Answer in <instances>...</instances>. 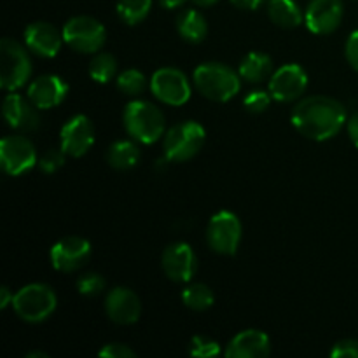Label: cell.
Returning a JSON list of instances; mask_svg holds the SVG:
<instances>
[{
    "instance_id": "cell-41",
    "label": "cell",
    "mask_w": 358,
    "mask_h": 358,
    "mask_svg": "<svg viewBox=\"0 0 358 358\" xmlns=\"http://www.w3.org/2000/svg\"><path fill=\"white\" fill-rule=\"evenodd\" d=\"M27 358H49V355L44 352H30L27 355Z\"/></svg>"
},
{
    "instance_id": "cell-30",
    "label": "cell",
    "mask_w": 358,
    "mask_h": 358,
    "mask_svg": "<svg viewBox=\"0 0 358 358\" xmlns=\"http://www.w3.org/2000/svg\"><path fill=\"white\" fill-rule=\"evenodd\" d=\"M103 289H105L103 276L96 275V273H86V275H83L79 280H77V290H79L80 296L94 297L98 296V294L103 292Z\"/></svg>"
},
{
    "instance_id": "cell-18",
    "label": "cell",
    "mask_w": 358,
    "mask_h": 358,
    "mask_svg": "<svg viewBox=\"0 0 358 358\" xmlns=\"http://www.w3.org/2000/svg\"><path fill=\"white\" fill-rule=\"evenodd\" d=\"M63 34L48 21H35L24 28V44L42 58H55L62 48Z\"/></svg>"
},
{
    "instance_id": "cell-20",
    "label": "cell",
    "mask_w": 358,
    "mask_h": 358,
    "mask_svg": "<svg viewBox=\"0 0 358 358\" xmlns=\"http://www.w3.org/2000/svg\"><path fill=\"white\" fill-rule=\"evenodd\" d=\"M271 353L269 338L261 331H243L231 339L226 348L227 358H266Z\"/></svg>"
},
{
    "instance_id": "cell-32",
    "label": "cell",
    "mask_w": 358,
    "mask_h": 358,
    "mask_svg": "<svg viewBox=\"0 0 358 358\" xmlns=\"http://www.w3.org/2000/svg\"><path fill=\"white\" fill-rule=\"evenodd\" d=\"M269 103H271V94L266 91H252L243 100L245 108L250 114H262L264 110H268Z\"/></svg>"
},
{
    "instance_id": "cell-34",
    "label": "cell",
    "mask_w": 358,
    "mask_h": 358,
    "mask_svg": "<svg viewBox=\"0 0 358 358\" xmlns=\"http://www.w3.org/2000/svg\"><path fill=\"white\" fill-rule=\"evenodd\" d=\"M331 357L334 358H358V341L355 339H345L334 345Z\"/></svg>"
},
{
    "instance_id": "cell-6",
    "label": "cell",
    "mask_w": 358,
    "mask_h": 358,
    "mask_svg": "<svg viewBox=\"0 0 358 358\" xmlns=\"http://www.w3.org/2000/svg\"><path fill=\"white\" fill-rule=\"evenodd\" d=\"M0 86L6 91H16L27 84L31 73V62L27 49L9 37L0 41Z\"/></svg>"
},
{
    "instance_id": "cell-37",
    "label": "cell",
    "mask_w": 358,
    "mask_h": 358,
    "mask_svg": "<svg viewBox=\"0 0 358 358\" xmlns=\"http://www.w3.org/2000/svg\"><path fill=\"white\" fill-rule=\"evenodd\" d=\"M348 135H350V138H352L353 145H355L358 149V112H357V114H353L352 117H350Z\"/></svg>"
},
{
    "instance_id": "cell-26",
    "label": "cell",
    "mask_w": 358,
    "mask_h": 358,
    "mask_svg": "<svg viewBox=\"0 0 358 358\" xmlns=\"http://www.w3.org/2000/svg\"><path fill=\"white\" fill-rule=\"evenodd\" d=\"M150 7L152 0H117L115 9L126 24H138L149 16Z\"/></svg>"
},
{
    "instance_id": "cell-29",
    "label": "cell",
    "mask_w": 358,
    "mask_h": 358,
    "mask_svg": "<svg viewBox=\"0 0 358 358\" xmlns=\"http://www.w3.org/2000/svg\"><path fill=\"white\" fill-rule=\"evenodd\" d=\"M189 353L196 358H213L220 353V346L213 339L194 336L189 343Z\"/></svg>"
},
{
    "instance_id": "cell-23",
    "label": "cell",
    "mask_w": 358,
    "mask_h": 358,
    "mask_svg": "<svg viewBox=\"0 0 358 358\" xmlns=\"http://www.w3.org/2000/svg\"><path fill=\"white\" fill-rule=\"evenodd\" d=\"M268 14L282 28H296L303 23V10L294 0H269Z\"/></svg>"
},
{
    "instance_id": "cell-25",
    "label": "cell",
    "mask_w": 358,
    "mask_h": 358,
    "mask_svg": "<svg viewBox=\"0 0 358 358\" xmlns=\"http://www.w3.org/2000/svg\"><path fill=\"white\" fill-rule=\"evenodd\" d=\"M215 296H213L212 289L206 287L205 283H192V285L185 287L182 292V303L194 311H205L212 308Z\"/></svg>"
},
{
    "instance_id": "cell-21",
    "label": "cell",
    "mask_w": 358,
    "mask_h": 358,
    "mask_svg": "<svg viewBox=\"0 0 358 358\" xmlns=\"http://www.w3.org/2000/svg\"><path fill=\"white\" fill-rule=\"evenodd\" d=\"M177 30L184 41L191 44H199L208 34V23L205 16L196 9H187L177 17Z\"/></svg>"
},
{
    "instance_id": "cell-35",
    "label": "cell",
    "mask_w": 358,
    "mask_h": 358,
    "mask_svg": "<svg viewBox=\"0 0 358 358\" xmlns=\"http://www.w3.org/2000/svg\"><path fill=\"white\" fill-rule=\"evenodd\" d=\"M346 59L358 72V30L353 31L348 41H346Z\"/></svg>"
},
{
    "instance_id": "cell-17",
    "label": "cell",
    "mask_w": 358,
    "mask_h": 358,
    "mask_svg": "<svg viewBox=\"0 0 358 358\" xmlns=\"http://www.w3.org/2000/svg\"><path fill=\"white\" fill-rule=\"evenodd\" d=\"M105 311L115 324L131 325L140 318L142 303L133 290L126 289V287H115L112 292H108L107 301H105Z\"/></svg>"
},
{
    "instance_id": "cell-38",
    "label": "cell",
    "mask_w": 358,
    "mask_h": 358,
    "mask_svg": "<svg viewBox=\"0 0 358 358\" xmlns=\"http://www.w3.org/2000/svg\"><path fill=\"white\" fill-rule=\"evenodd\" d=\"M13 294H10V290L7 289V287H2L0 289V308H6L7 304H13Z\"/></svg>"
},
{
    "instance_id": "cell-7",
    "label": "cell",
    "mask_w": 358,
    "mask_h": 358,
    "mask_svg": "<svg viewBox=\"0 0 358 358\" xmlns=\"http://www.w3.org/2000/svg\"><path fill=\"white\" fill-rule=\"evenodd\" d=\"M63 41L77 52H98L107 41L105 27L91 16H76L65 23Z\"/></svg>"
},
{
    "instance_id": "cell-3",
    "label": "cell",
    "mask_w": 358,
    "mask_h": 358,
    "mask_svg": "<svg viewBox=\"0 0 358 358\" xmlns=\"http://www.w3.org/2000/svg\"><path fill=\"white\" fill-rule=\"evenodd\" d=\"M124 126L126 131L142 143H154L164 135L166 121L164 115L156 105L150 101L135 100L126 105L124 108Z\"/></svg>"
},
{
    "instance_id": "cell-28",
    "label": "cell",
    "mask_w": 358,
    "mask_h": 358,
    "mask_svg": "<svg viewBox=\"0 0 358 358\" xmlns=\"http://www.w3.org/2000/svg\"><path fill=\"white\" fill-rule=\"evenodd\" d=\"M147 79L140 70L129 69L117 77V90L128 96H138L145 91Z\"/></svg>"
},
{
    "instance_id": "cell-8",
    "label": "cell",
    "mask_w": 358,
    "mask_h": 358,
    "mask_svg": "<svg viewBox=\"0 0 358 358\" xmlns=\"http://www.w3.org/2000/svg\"><path fill=\"white\" fill-rule=\"evenodd\" d=\"M208 245L213 252L222 255H234L241 240V222L233 212L222 210L210 219Z\"/></svg>"
},
{
    "instance_id": "cell-24",
    "label": "cell",
    "mask_w": 358,
    "mask_h": 358,
    "mask_svg": "<svg viewBox=\"0 0 358 358\" xmlns=\"http://www.w3.org/2000/svg\"><path fill=\"white\" fill-rule=\"evenodd\" d=\"M140 149L135 142L119 140L107 150V163L115 170H131L138 164Z\"/></svg>"
},
{
    "instance_id": "cell-5",
    "label": "cell",
    "mask_w": 358,
    "mask_h": 358,
    "mask_svg": "<svg viewBox=\"0 0 358 358\" xmlns=\"http://www.w3.org/2000/svg\"><path fill=\"white\" fill-rule=\"evenodd\" d=\"M206 140L205 128L194 121L178 122L164 135V156L173 163L192 159L203 149Z\"/></svg>"
},
{
    "instance_id": "cell-10",
    "label": "cell",
    "mask_w": 358,
    "mask_h": 358,
    "mask_svg": "<svg viewBox=\"0 0 358 358\" xmlns=\"http://www.w3.org/2000/svg\"><path fill=\"white\" fill-rule=\"evenodd\" d=\"M0 163L6 173L17 177L37 164V150L27 136H6L0 142Z\"/></svg>"
},
{
    "instance_id": "cell-4",
    "label": "cell",
    "mask_w": 358,
    "mask_h": 358,
    "mask_svg": "<svg viewBox=\"0 0 358 358\" xmlns=\"http://www.w3.org/2000/svg\"><path fill=\"white\" fill-rule=\"evenodd\" d=\"M56 294L52 292L51 287L44 283H31V285L23 287L13 297V308L17 317L28 324H38L44 322L56 310Z\"/></svg>"
},
{
    "instance_id": "cell-40",
    "label": "cell",
    "mask_w": 358,
    "mask_h": 358,
    "mask_svg": "<svg viewBox=\"0 0 358 358\" xmlns=\"http://www.w3.org/2000/svg\"><path fill=\"white\" fill-rule=\"evenodd\" d=\"M192 2L199 7H210V6H213V3L219 2V0H192Z\"/></svg>"
},
{
    "instance_id": "cell-31",
    "label": "cell",
    "mask_w": 358,
    "mask_h": 358,
    "mask_svg": "<svg viewBox=\"0 0 358 358\" xmlns=\"http://www.w3.org/2000/svg\"><path fill=\"white\" fill-rule=\"evenodd\" d=\"M65 156L63 149H49L42 154L41 161H38V168H41L44 173H55L59 168L65 164Z\"/></svg>"
},
{
    "instance_id": "cell-2",
    "label": "cell",
    "mask_w": 358,
    "mask_h": 358,
    "mask_svg": "<svg viewBox=\"0 0 358 358\" xmlns=\"http://www.w3.org/2000/svg\"><path fill=\"white\" fill-rule=\"evenodd\" d=\"M240 77L222 63H203L194 70V84L199 93L212 101H229L240 91Z\"/></svg>"
},
{
    "instance_id": "cell-36",
    "label": "cell",
    "mask_w": 358,
    "mask_h": 358,
    "mask_svg": "<svg viewBox=\"0 0 358 358\" xmlns=\"http://www.w3.org/2000/svg\"><path fill=\"white\" fill-rule=\"evenodd\" d=\"M266 0H231V3L240 9H247V10H255L264 3Z\"/></svg>"
},
{
    "instance_id": "cell-11",
    "label": "cell",
    "mask_w": 358,
    "mask_h": 358,
    "mask_svg": "<svg viewBox=\"0 0 358 358\" xmlns=\"http://www.w3.org/2000/svg\"><path fill=\"white\" fill-rule=\"evenodd\" d=\"M308 87V73L297 63H289L273 73L269 80V94L273 100L289 103L297 100Z\"/></svg>"
},
{
    "instance_id": "cell-14",
    "label": "cell",
    "mask_w": 358,
    "mask_h": 358,
    "mask_svg": "<svg viewBox=\"0 0 358 358\" xmlns=\"http://www.w3.org/2000/svg\"><path fill=\"white\" fill-rule=\"evenodd\" d=\"M164 275L175 283H187L194 276L196 268V255L187 243H173L163 252L161 257Z\"/></svg>"
},
{
    "instance_id": "cell-33",
    "label": "cell",
    "mask_w": 358,
    "mask_h": 358,
    "mask_svg": "<svg viewBox=\"0 0 358 358\" xmlns=\"http://www.w3.org/2000/svg\"><path fill=\"white\" fill-rule=\"evenodd\" d=\"M98 355L101 358H135L136 353L129 346L121 345V343H112V345H105L98 352Z\"/></svg>"
},
{
    "instance_id": "cell-16",
    "label": "cell",
    "mask_w": 358,
    "mask_h": 358,
    "mask_svg": "<svg viewBox=\"0 0 358 358\" xmlns=\"http://www.w3.org/2000/svg\"><path fill=\"white\" fill-rule=\"evenodd\" d=\"M343 2L341 0H311L308 3L304 21L313 34H332L341 24Z\"/></svg>"
},
{
    "instance_id": "cell-27",
    "label": "cell",
    "mask_w": 358,
    "mask_h": 358,
    "mask_svg": "<svg viewBox=\"0 0 358 358\" xmlns=\"http://www.w3.org/2000/svg\"><path fill=\"white\" fill-rule=\"evenodd\" d=\"M117 72V62L110 52H98L90 63L91 79L100 84L110 83Z\"/></svg>"
},
{
    "instance_id": "cell-12",
    "label": "cell",
    "mask_w": 358,
    "mask_h": 358,
    "mask_svg": "<svg viewBox=\"0 0 358 358\" xmlns=\"http://www.w3.org/2000/svg\"><path fill=\"white\" fill-rule=\"evenodd\" d=\"M91 257L90 241L80 236H66L52 245L51 264L56 271L72 273L83 268Z\"/></svg>"
},
{
    "instance_id": "cell-1",
    "label": "cell",
    "mask_w": 358,
    "mask_h": 358,
    "mask_svg": "<svg viewBox=\"0 0 358 358\" xmlns=\"http://www.w3.org/2000/svg\"><path fill=\"white\" fill-rule=\"evenodd\" d=\"M346 122V108L329 96L304 98L292 112V124L301 135L324 142L341 131Z\"/></svg>"
},
{
    "instance_id": "cell-15",
    "label": "cell",
    "mask_w": 358,
    "mask_h": 358,
    "mask_svg": "<svg viewBox=\"0 0 358 358\" xmlns=\"http://www.w3.org/2000/svg\"><path fill=\"white\" fill-rule=\"evenodd\" d=\"M41 108L35 107L31 103L30 98H24L21 94H9L3 100V117H6L7 124L17 131H37L41 128V115H38Z\"/></svg>"
},
{
    "instance_id": "cell-22",
    "label": "cell",
    "mask_w": 358,
    "mask_h": 358,
    "mask_svg": "<svg viewBox=\"0 0 358 358\" xmlns=\"http://www.w3.org/2000/svg\"><path fill=\"white\" fill-rule=\"evenodd\" d=\"M273 72V59L264 52L252 51L241 59L240 76L248 83H262Z\"/></svg>"
},
{
    "instance_id": "cell-13",
    "label": "cell",
    "mask_w": 358,
    "mask_h": 358,
    "mask_svg": "<svg viewBox=\"0 0 358 358\" xmlns=\"http://www.w3.org/2000/svg\"><path fill=\"white\" fill-rule=\"evenodd\" d=\"M62 149L70 157H83L94 143V126L86 115H73L59 133Z\"/></svg>"
},
{
    "instance_id": "cell-39",
    "label": "cell",
    "mask_w": 358,
    "mask_h": 358,
    "mask_svg": "<svg viewBox=\"0 0 358 358\" xmlns=\"http://www.w3.org/2000/svg\"><path fill=\"white\" fill-rule=\"evenodd\" d=\"M185 2H187V0H159V3L164 9H177V7L184 6Z\"/></svg>"
},
{
    "instance_id": "cell-9",
    "label": "cell",
    "mask_w": 358,
    "mask_h": 358,
    "mask_svg": "<svg viewBox=\"0 0 358 358\" xmlns=\"http://www.w3.org/2000/svg\"><path fill=\"white\" fill-rule=\"evenodd\" d=\"M150 90L157 100L166 105H175V107L187 103L191 98V84L185 73L171 66L154 72L150 79Z\"/></svg>"
},
{
    "instance_id": "cell-19",
    "label": "cell",
    "mask_w": 358,
    "mask_h": 358,
    "mask_svg": "<svg viewBox=\"0 0 358 358\" xmlns=\"http://www.w3.org/2000/svg\"><path fill=\"white\" fill-rule=\"evenodd\" d=\"M69 94V84L58 76H42L28 87V98L41 110L58 107Z\"/></svg>"
}]
</instances>
